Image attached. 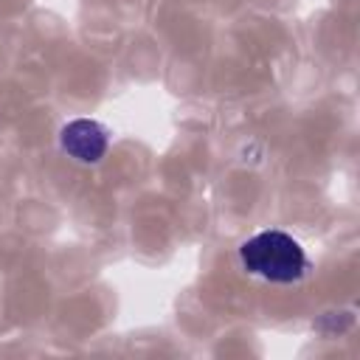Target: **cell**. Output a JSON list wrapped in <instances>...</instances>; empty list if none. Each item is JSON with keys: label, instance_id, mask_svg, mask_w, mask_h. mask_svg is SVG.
<instances>
[{"label": "cell", "instance_id": "7a4b0ae2", "mask_svg": "<svg viewBox=\"0 0 360 360\" xmlns=\"http://www.w3.org/2000/svg\"><path fill=\"white\" fill-rule=\"evenodd\" d=\"M59 146L68 152V158H73L79 163H98L107 155L110 132L104 124H98L93 118H76L62 127Z\"/></svg>", "mask_w": 360, "mask_h": 360}, {"label": "cell", "instance_id": "6da1fadb", "mask_svg": "<svg viewBox=\"0 0 360 360\" xmlns=\"http://www.w3.org/2000/svg\"><path fill=\"white\" fill-rule=\"evenodd\" d=\"M239 262L250 276L270 284H295L309 270L304 248L284 231H262L245 239L239 245Z\"/></svg>", "mask_w": 360, "mask_h": 360}]
</instances>
